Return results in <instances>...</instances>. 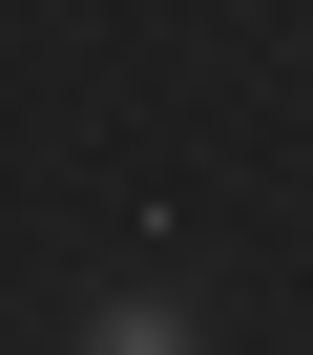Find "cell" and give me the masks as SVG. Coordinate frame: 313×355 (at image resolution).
<instances>
[{
  "instance_id": "obj_1",
  "label": "cell",
  "mask_w": 313,
  "mask_h": 355,
  "mask_svg": "<svg viewBox=\"0 0 313 355\" xmlns=\"http://www.w3.org/2000/svg\"><path fill=\"white\" fill-rule=\"evenodd\" d=\"M84 355H209V334H188V293H105V313H84Z\"/></svg>"
}]
</instances>
